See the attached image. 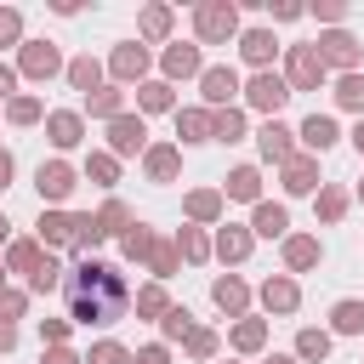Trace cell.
I'll return each mask as SVG.
<instances>
[{"instance_id":"6da1fadb","label":"cell","mask_w":364,"mask_h":364,"mask_svg":"<svg viewBox=\"0 0 364 364\" xmlns=\"http://www.w3.org/2000/svg\"><path fill=\"white\" fill-rule=\"evenodd\" d=\"M63 301H68V318L91 330V324H114V318L131 313V284H125V273H119L114 262L85 256V262H74V273L63 279Z\"/></svg>"},{"instance_id":"7a4b0ae2","label":"cell","mask_w":364,"mask_h":364,"mask_svg":"<svg viewBox=\"0 0 364 364\" xmlns=\"http://www.w3.org/2000/svg\"><path fill=\"white\" fill-rule=\"evenodd\" d=\"M193 34H199V46H228V40H239V6H233V0H205V6H193Z\"/></svg>"},{"instance_id":"3957f363","label":"cell","mask_w":364,"mask_h":364,"mask_svg":"<svg viewBox=\"0 0 364 364\" xmlns=\"http://www.w3.org/2000/svg\"><path fill=\"white\" fill-rule=\"evenodd\" d=\"M296 91H290V80L284 74H273V68H262V74H250L245 80V102L256 108V114H267V119H279V108L290 102Z\"/></svg>"},{"instance_id":"277c9868","label":"cell","mask_w":364,"mask_h":364,"mask_svg":"<svg viewBox=\"0 0 364 364\" xmlns=\"http://www.w3.org/2000/svg\"><path fill=\"white\" fill-rule=\"evenodd\" d=\"M324 57H318V46H290V57H284V80H290V91H318L324 85Z\"/></svg>"},{"instance_id":"5b68a950","label":"cell","mask_w":364,"mask_h":364,"mask_svg":"<svg viewBox=\"0 0 364 364\" xmlns=\"http://www.w3.org/2000/svg\"><path fill=\"white\" fill-rule=\"evenodd\" d=\"M34 188H40V199H46L51 210H57V205H63V199H68V193L80 188V171H74L68 159H46V165L34 171Z\"/></svg>"},{"instance_id":"8992f818","label":"cell","mask_w":364,"mask_h":364,"mask_svg":"<svg viewBox=\"0 0 364 364\" xmlns=\"http://www.w3.org/2000/svg\"><path fill=\"white\" fill-rule=\"evenodd\" d=\"M108 154H114V159L148 154V125H142V114H119V119H108Z\"/></svg>"},{"instance_id":"52a82bcc","label":"cell","mask_w":364,"mask_h":364,"mask_svg":"<svg viewBox=\"0 0 364 364\" xmlns=\"http://www.w3.org/2000/svg\"><path fill=\"white\" fill-rule=\"evenodd\" d=\"M17 68H23L28 80H51V74H68V63L57 57V46H51V40H23V51H17Z\"/></svg>"},{"instance_id":"ba28073f","label":"cell","mask_w":364,"mask_h":364,"mask_svg":"<svg viewBox=\"0 0 364 364\" xmlns=\"http://www.w3.org/2000/svg\"><path fill=\"white\" fill-rule=\"evenodd\" d=\"M245 85H239V74L228 68V63H216V68H205L199 74V97H205V108L216 114V108H233V97H239Z\"/></svg>"},{"instance_id":"9c48e42d","label":"cell","mask_w":364,"mask_h":364,"mask_svg":"<svg viewBox=\"0 0 364 364\" xmlns=\"http://www.w3.org/2000/svg\"><path fill=\"white\" fill-rule=\"evenodd\" d=\"M318 57H324V68L358 74V40H353L347 28H330V34H318Z\"/></svg>"},{"instance_id":"30bf717a","label":"cell","mask_w":364,"mask_h":364,"mask_svg":"<svg viewBox=\"0 0 364 364\" xmlns=\"http://www.w3.org/2000/svg\"><path fill=\"white\" fill-rule=\"evenodd\" d=\"M108 74H114L119 85H131V80L142 85V80H148V46H136V40H119V46H114V57H108Z\"/></svg>"},{"instance_id":"8fae6325","label":"cell","mask_w":364,"mask_h":364,"mask_svg":"<svg viewBox=\"0 0 364 364\" xmlns=\"http://www.w3.org/2000/svg\"><path fill=\"white\" fill-rule=\"evenodd\" d=\"M256 148H262L267 165H290V159H296V131H290L284 119H267V125L256 131Z\"/></svg>"},{"instance_id":"7c38bea8","label":"cell","mask_w":364,"mask_h":364,"mask_svg":"<svg viewBox=\"0 0 364 364\" xmlns=\"http://www.w3.org/2000/svg\"><path fill=\"white\" fill-rule=\"evenodd\" d=\"M159 68H165V80H199L205 74V57H199V46H165V57H159Z\"/></svg>"},{"instance_id":"4fadbf2b","label":"cell","mask_w":364,"mask_h":364,"mask_svg":"<svg viewBox=\"0 0 364 364\" xmlns=\"http://www.w3.org/2000/svg\"><path fill=\"white\" fill-rule=\"evenodd\" d=\"M46 136H51V148H80V136H85V119L74 114V108H51L46 114Z\"/></svg>"},{"instance_id":"5bb4252c","label":"cell","mask_w":364,"mask_h":364,"mask_svg":"<svg viewBox=\"0 0 364 364\" xmlns=\"http://www.w3.org/2000/svg\"><path fill=\"white\" fill-rule=\"evenodd\" d=\"M273 51H279V40H273V28H239V57L262 74L267 63H273Z\"/></svg>"},{"instance_id":"9a60e30c","label":"cell","mask_w":364,"mask_h":364,"mask_svg":"<svg viewBox=\"0 0 364 364\" xmlns=\"http://www.w3.org/2000/svg\"><path fill=\"white\" fill-rule=\"evenodd\" d=\"M176 136L182 142H216V114L199 102V108H176Z\"/></svg>"},{"instance_id":"2e32d148","label":"cell","mask_w":364,"mask_h":364,"mask_svg":"<svg viewBox=\"0 0 364 364\" xmlns=\"http://www.w3.org/2000/svg\"><path fill=\"white\" fill-rule=\"evenodd\" d=\"M296 136H301V148H307V154H324V148H336V142H341V125H336L330 114H307Z\"/></svg>"},{"instance_id":"e0dca14e","label":"cell","mask_w":364,"mask_h":364,"mask_svg":"<svg viewBox=\"0 0 364 364\" xmlns=\"http://www.w3.org/2000/svg\"><path fill=\"white\" fill-rule=\"evenodd\" d=\"M142 171H148V182H176V171H182V148H176V142H154V148L142 154Z\"/></svg>"},{"instance_id":"ac0fdd59","label":"cell","mask_w":364,"mask_h":364,"mask_svg":"<svg viewBox=\"0 0 364 364\" xmlns=\"http://www.w3.org/2000/svg\"><path fill=\"white\" fill-rule=\"evenodd\" d=\"M262 307H267V313H296V307H301V284H296L290 273H273V279L262 284Z\"/></svg>"},{"instance_id":"d6986e66","label":"cell","mask_w":364,"mask_h":364,"mask_svg":"<svg viewBox=\"0 0 364 364\" xmlns=\"http://www.w3.org/2000/svg\"><path fill=\"white\" fill-rule=\"evenodd\" d=\"M250 233H262V239H290V210L273 205V199H262V205L250 210Z\"/></svg>"},{"instance_id":"ffe728a7","label":"cell","mask_w":364,"mask_h":364,"mask_svg":"<svg viewBox=\"0 0 364 364\" xmlns=\"http://www.w3.org/2000/svg\"><path fill=\"white\" fill-rule=\"evenodd\" d=\"M46 267V250H40V239H11L6 245V273H23V279H34Z\"/></svg>"},{"instance_id":"44dd1931","label":"cell","mask_w":364,"mask_h":364,"mask_svg":"<svg viewBox=\"0 0 364 364\" xmlns=\"http://www.w3.org/2000/svg\"><path fill=\"white\" fill-rule=\"evenodd\" d=\"M279 171H284V193H313L318 188V154H296Z\"/></svg>"},{"instance_id":"7402d4cb","label":"cell","mask_w":364,"mask_h":364,"mask_svg":"<svg viewBox=\"0 0 364 364\" xmlns=\"http://www.w3.org/2000/svg\"><path fill=\"white\" fill-rule=\"evenodd\" d=\"M250 245H256V233H250V228H233V222H228V228H216V239H210V250H216L222 262H245V256H250Z\"/></svg>"},{"instance_id":"603a6c76","label":"cell","mask_w":364,"mask_h":364,"mask_svg":"<svg viewBox=\"0 0 364 364\" xmlns=\"http://www.w3.org/2000/svg\"><path fill=\"white\" fill-rule=\"evenodd\" d=\"M318 256H324V245H318L313 233H290V239H284V267H290V273L318 267Z\"/></svg>"},{"instance_id":"cb8c5ba5","label":"cell","mask_w":364,"mask_h":364,"mask_svg":"<svg viewBox=\"0 0 364 364\" xmlns=\"http://www.w3.org/2000/svg\"><path fill=\"white\" fill-rule=\"evenodd\" d=\"M222 199L262 205V171H256V165H239V171H228V188H222Z\"/></svg>"},{"instance_id":"d4e9b609","label":"cell","mask_w":364,"mask_h":364,"mask_svg":"<svg viewBox=\"0 0 364 364\" xmlns=\"http://www.w3.org/2000/svg\"><path fill=\"white\" fill-rule=\"evenodd\" d=\"M210 301H216L222 313L245 318V307H250V290H245V279H233V273H228V279H216V284H210Z\"/></svg>"},{"instance_id":"484cf974","label":"cell","mask_w":364,"mask_h":364,"mask_svg":"<svg viewBox=\"0 0 364 364\" xmlns=\"http://www.w3.org/2000/svg\"><path fill=\"white\" fill-rule=\"evenodd\" d=\"M165 108H176L171 80H142L136 85V114H165Z\"/></svg>"},{"instance_id":"4316f807","label":"cell","mask_w":364,"mask_h":364,"mask_svg":"<svg viewBox=\"0 0 364 364\" xmlns=\"http://www.w3.org/2000/svg\"><path fill=\"white\" fill-rule=\"evenodd\" d=\"M34 228H40V233H34L40 245H74V216H68V210H40Z\"/></svg>"},{"instance_id":"83f0119b","label":"cell","mask_w":364,"mask_h":364,"mask_svg":"<svg viewBox=\"0 0 364 364\" xmlns=\"http://www.w3.org/2000/svg\"><path fill=\"white\" fill-rule=\"evenodd\" d=\"M222 205H228V199H222V188H193V193L182 199V210H188L193 222H216V216H222Z\"/></svg>"},{"instance_id":"f1b7e54d","label":"cell","mask_w":364,"mask_h":364,"mask_svg":"<svg viewBox=\"0 0 364 364\" xmlns=\"http://www.w3.org/2000/svg\"><path fill=\"white\" fill-rule=\"evenodd\" d=\"M296 358H301V364H324V358H330V330L301 324V330H296Z\"/></svg>"},{"instance_id":"f546056e","label":"cell","mask_w":364,"mask_h":364,"mask_svg":"<svg viewBox=\"0 0 364 364\" xmlns=\"http://www.w3.org/2000/svg\"><path fill=\"white\" fill-rule=\"evenodd\" d=\"M68 85H74V91H85V97H91V91H102V63H97L91 51H85V57H74V63H68Z\"/></svg>"},{"instance_id":"4dcf8cb0","label":"cell","mask_w":364,"mask_h":364,"mask_svg":"<svg viewBox=\"0 0 364 364\" xmlns=\"http://www.w3.org/2000/svg\"><path fill=\"white\" fill-rule=\"evenodd\" d=\"M85 114H91V119H119V114H125V91H119V85L91 91V97H85Z\"/></svg>"},{"instance_id":"1f68e13d","label":"cell","mask_w":364,"mask_h":364,"mask_svg":"<svg viewBox=\"0 0 364 364\" xmlns=\"http://www.w3.org/2000/svg\"><path fill=\"white\" fill-rule=\"evenodd\" d=\"M154 239H159V233H154L148 222H131V228L119 233V250H125V262H148V250H154Z\"/></svg>"},{"instance_id":"d6a6232c","label":"cell","mask_w":364,"mask_h":364,"mask_svg":"<svg viewBox=\"0 0 364 364\" xmlns=\"http://www.w3.org/2000/svg\"><path fill=\"white\" fill-rule=\"evenodd\" d=\"M228 341H233V353H262L267 347V318H239Z\"/></svg>"},{"instance_id":"836d02e7","label":"cell","mask_w":364,"mask_h":364,"mask_svg":"<svg viewBox=\"0 0 364 364\" xmlns=\"http://www.w3.org/2000/svg\"><path fill=\"white\" fill-rule=\"evenodd\" d=\"M176 239H154V250H148V273H154V284H165L171 273H176Z\"/></svg>"},{"instance_id":"e575fe53","label":"cell","mask_w":364,"mask_h":364,"mask_svg":"<svg viewBox=\"0 0 364 364\" xmlns=\"http://www.w3.org/2000/svg\"><path fill=\"white\" fill-rule=\"evenodd\" d=\"M330 330H336V336H358V330H364V301H353V296L336 301V307H330Z\"/></svg>"},{"instance_id":"d590c367","label":"cell","mask_w":364,"mask_h":364,"mask_svg":"<svg viewBox=\"0 0 364 364\" xmlns=\"http://www.w3.org/2000/svg\"><path fill=\"white\" fill-rule=\"evenodd\" d=\"M336 108H347V114H364V74H336Z\"/></svg>"},{"instance_id":"8d00e7d4","label":"cell","mask_w":364,"mask_h":364,"mask_svg":"<svg viewBox=\"0 0 364 364\" xmlns=\"http://www.w3.org/2000/svg\"><path fill=\"white\" fill-rule=\"evenodd\" d=\"M176 256H182V262H210L216 250H210L205 228H182V233H176Z\"/></svg>"},{"instance_id":"74e56055","label":"cell","mask_w":364,"mask_h":364,"mask_svg":"<svg viewBox=\"0 0 364 364\" xmlns=\"http://www.w3.org/2000/svg\"><path fill=\"white\" fill-rule=\"evenodd\" d=\"M171 23H176V11H171V6H148L136 28H142V40H171Z\"/></svg>"},{"instance_id":"f35d334b","label":"cell","mask_w":364,"mask_h":364,"mask_svg":"<svg viewBox=\"0 0 364 364\" xmlns=\"http://www.w3.org/2000/svg\"><path fill=\"white\" fill-rule=\"evenodd\" d=\"M6 119H11V125H34V119H46V102L28 97V91H17V97L6 102Z\"/></svg>"},{"instance_id":"ab89813d","label":"cell","mask_w":364,"mask_h":364,"mask_svg":"<svg viewBox=\"0 0 364 364\" xmlns=\"http://www.w3.org/2000/svg\"><path fill=\"white\" fill-rule=\"evenodd\" d=\"M97 245H102V228H97V216H91V210H80V216H74V250H80V262H85Z\"/></svg>"},{"instance_id":"60d3db41","label":"cell","mask_w":364,"mask_h":364,"mask_svg":"<svg viewBox=\"0 0 364 364\" xmlns=\"http://www.w3.org/2000/svg\"><path fill=\"white\" fill-rule=\"evenodd\" d=\"M165 313H171L165 284H142V290H136V318H165Z\"/></svg>"},{"instance_id":"b9f144b4","label":"cell","mask_w":364,"mask_h":364,"mask_svg":"<svg viewBox=\"0 0 364 364\" xmlns=\"http://www.w3.org/2000/svg\"><path fill=\"white\" fill-rule=\"evenodd\" d=\"M216 142H245V108H216Z\"/></svg>"},{"instance_id":"7bdbcfd3","label":"cell","mask_w":364,"mask_h":364,"mask_svg":"<svg viewBox=\"0 0 364 364\" xmlns=\"http://www.w3.org/2000/svg\"><path fill=\"white\" fill-rule=\"evenodd\" d=\"M85 176H91L97 188H114V182H119V159H114V154H91V159H85Z\"/></svg>"},{"instance_id":"ee69618b","label":"cell","mask_w":364,"mask_h":364,"mask_svg":"<svg viewBox=\"0 0 364 364\" xmlns=\"http://www.w3.org/2000/svg\"><path fill=\"white\" fill-rule=\"evenodd\" d=\"M313 210H318V222H341V216H347V193H341V188H318Z\"/></svg>"},{"instance_id":"f6af8a7d","label":"cell","mask_w":364,"mask_h":364,"mask_svg":"<svg viewBox=\"0 0 364 364\" xmlns=\"http://www.w3.org/2000/svg\"><path fill=\"white\" fill-rule=\"evenodd\" d=\"M97 228H102V239H108V233H125V228H131V210H125V199H108V205L97 210Z\"/></svg>"},{"instance_id":"bcb514c9","label":"cell","mask_w":364,"mask_h":364,"mask_svg":"<svg viewBox=\"0 0 364 364\" xmlns=\"http://www.w3.org/2000/svg\"><path fill=\"white\" fill-rule=\"evenodd\" d=\"M159 330H165V341H188V336H193V313H188V307H171V313L159 318Z\"/></svg>"},{"instance_id":"7dc6e473","label":"cell","mask_w":364,"mask_h":364,"mask_svg":"<svg viewBox=\"0 0 364 364\" xmlns=\"http://www.w3.org/2000/svg\"><path fill=\"white\" fill-rule=\"evenodd\" d=\"M63 279H68V273H63V267H57V262L46 256V267H40L34 279H28V290H34V296H51V290H63Z\"/></svg>"},{"instance_id":"c3c4849f","label":"cell","mask_w":364,"mask_h":364,"mask_svg":"<svg viewBox=\"0 0 364 364\" xmlns=\"http://www.w3.org/2000/svg\"><path fill=\"white\" fill-rule=\"evenodd\" d=\"M216 347H222V341H216V330H199V324H193V336L182 341V353H188V358H216Z\"/></svg>"},{"instance_id":"681fc988","label":"cell","mask_w":364,"mask_h":364,"mask_svg":"<svg viewBox=\"0 0 364 364\" xmlns=\"http://www.w3.org/2000/svg\"><path fill=\"white\" fill-rule=\"evenodd\" d=\"M85 364H131V347H119V341H97V347L85 353Z\"/></svg>"},{"instance_id":"f907efd6","label":"cell","mask_w":364,"mask_h":364,"mask_svg":"<svg viewBox=\"0 0 364 364\" xmlns=\"http://www.w3.org/2000/svg\"><path fill=\"white\" fill-rule=\"evenodd\" d=\"M0 46H23V11L0 6Z\"/></svg>"},{"instance_id":"816d5d0a","label":"cell","mask_w":364,"mask_h":364,"mask_svg":"<svg viewBox=\"0 0 364 364\" xmlns=\"http://www.w3.org/2000/svg\"><path fill=\"white\" fill-rule=\"evenodd\" d=\"M68 324L74 318H40V341L46 347H68Z\"/></svg>"},{"instance_id":"f5cc1de1","label":"cell","mask_w":364,"mask_h":364,"mask_svg":"<svg viewBox=\"0 0 364 364\" xmlns=\"http://www.w3.org/2000/svg\"><path fill=\"white\" fill-rule=\"evenodd\" d=\"M23 307H28V296L23 290H0V318L11 324V318H23Z\"/></svg>"},{"instance_id":"db71d44e","label":"cell","mask_w":364,"mask_h":364,"mask_svg":"<svg viewBox=\"0 0 364 364\" xmlns=\"http://www.w3.org/2000/svg\"><path fill=\"white\" fill-rule=\"evenodd\" d=\"M131 364H171V347H165V341H148V347L131 353Z\"/></svg>"},{"instance_id":"11a10c76","label":"cell","mask_w":364,"mask_h":364,"mask_svg":"<svg viewBox=\"0 0 364 364\" xmlns=\"http://www.w3.org/2000/svg\"><path fill=\"white\" fill-rule=\"evenodd\" d=\"M313 17H318V23H330V28H341L347 6H341V0H318V6H313Z\"/></svg>"},{"instance_id":"9f6ffc18","label":"cell","mask_w":364,"mask_h":364,"mask_svg":"<svg viewBox=\"0 0 364 364\" xmlns=\"http://www.w3.org/2000/svg\"><path fill=\"white\" fill-rule=\"evenodd\" d=\"M267 17H273V23H296L301 6H296V0H279V6H273V0H267Z\"/></svg>"},{"instance_id":"6f0895ef","label":"cell","mask_w":364,"mask_h":364,"mask_svg":"<svg viewBox=\"0 0 364 364\" xmlns=\"http://www.w3.org/2000/svg\"><path fill=\"white\" fill-rule=\"evenodd\" d=\"M40 364H85V358H80L74 347H46V353H40Z\"/></svg>"},{"instance_id":"680465c9","label":"cell","mask_w":364,"mask_h":364,"mask_svg":"<svg viewBox=\"0 0 364 364\" xmlns=\"http://www.w3.org/2000/svg\"><path fill=\"white\" fill-rule=\"evenodd\" d=\"M0 97H6V102L17 97V68H11V63H0Z\"/></svg>"},{"instance_id":"91938a15","label":"cell","mask_w":364,"mask_h":364,"mask_svg":"<svg viewBox=\"0 0 364 364\" xmlns=\"http://www.w3.org/2000/svg\"><path fill=\"white\" fill-rule=\"evenodd\" d=\"M11 171H17V159H11V154H6V148H0V193H6V188H11Z\"/></svg>"},{"instance_id":"94428289","label":"cell","mask_w":364,"mask_h":364,"mask_svg":"<svg viewBox=\"0 0 364 364\" xmlns=\"http://www.w3.org/2000/svg\"><path fill=\"white\" fill-rule=\"evenodd\" d=\"M11 347H17V324H6V318H0V353H11Z\"/></svg>"},{"instance_id":"6125c7cd","label":"cell","mask_w":364,"mask_h":364,"mask_svg":"<svg viewBox=\"0 0 364 364\" xmlns=\"http://www.w3.org/2000/svg\"><path fill=\"white\" fill-rule=\"evenodd\" d=\"M353 148H358V154H364V119H358V125H353Z\"/></svg>"},{"instance_id":"be15d7a7","label":"cell","mask_w":364,"mask_h":364,"mask_svg":"<svg viewBox=\"0 0 364 364\" xmlns=\"http://www.w3.org/2000/svg\"><path fill=\"white\" fill-rule=\"evenodd\" d=\"M6 239H11V222H6V216H0V245H6Z\"/></svg>"},{"instance_id":"e7e4bbea","label":"cell","mask_w":364,"mask_h":364,"mask_svg":"<svg viewBox=\"0 0 364 364\" xmlns=\"http://www.w3.org/2000/svg\"><path fill=\"white\" fill-rule=\"evenodd\" d=\"M262 364H296V358H284V353H273V358H262Z\"/></svg>"},{"instance_id":"03108f58","label":"cell","mask_w":364,"mask_h":364,"mask_svg":"<svg viewBox=\"0 0 364 364\" xmlns=\"http://www.w3.org/2000/svg\"><path fill=\"white\" fill-rule=\"evenodd\" d=\"M0 290H6V262H0Z\"/></svg>"},{"instance_id":"003e7915","label":"cell","mask_w":364,"mask_h":364,"mask_svg":"<svg viewBox=\"0 0 364 364\" xmlns=\"http://www.w3.org/2000/svg\"><path fill=\"white\" fill-rule=\"evenodd\" d=\"M358 199H364V182H358Z\"/></svg>"}]
</instances>
